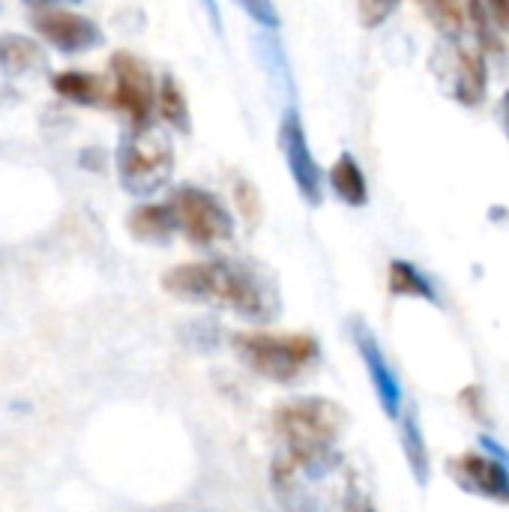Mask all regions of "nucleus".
I'll list each match as a JSON object with an SVG mask.
<instances>
[{
    "mask_svg": "<svg viewBox=\"0 0 509 512\" xmlns=\"http://www.w3.org/2000/svg\"><path fill=\"white\" fill-rule=\"evenodd\" d=\"M162 288L177 300L222 306L255 324L264 321L270 324L282 312V300L273 279L246 261L210 258V261L177 264L165 270Z\"/></svg>",
    "mask_w": 509,
    "mask_h": 512,
    "instance_id": "f257e3e1",
    "label": "nucleus"
},
{
    "mask_svg": "<svg viewBox=\"0 0 509 512\" xmlns=\"http://www.w3.org/2000/svg\"><path fill=\"white\" fill-rule=\"evenodd\" d=\"M345 408L324 396L288 399L273 411V429L282 444L276 465L297 474H324L342 465L336 444L345 432Z\"/></svg>",
    "mask_w": 509,
    "mask_h": 512,
    "instance_id": "f03ea898",
    "label": "nucleus"
},
{
    "mask_svg": "<svg viewBox=\"0 0 509 512\" xmlns=\"http://www.w3.org/2000/svg\"><path fill=\"white\" fill-rule=\"evenodd\" d=\"M237 357L273 384H294L318 363V339L309 333H234Z\"/></svg>",
    "mask_w": 509,
    "mask_h": 512,
    "instance_id": "7ed1b4c3",
    "label": "nucleus"
},
{
    "mask_svg": "<svg viewBox=\"0 0 509 512\" xmlns=\"http://www.w3.org/2000/svg\"><path fill=\"white\" fill-rule=\"evenodd\" d=\"M117 180L135 198H150L162 192L174 177V147L168 135L156 126L129 129L117 144Z\"/></svg>",
    "mask_w": 509,
    "mask_h": 512,
    "instance_id": "20e7f679",
    "label": "nucleus"
},
{
    "mask_svg": "<svg viewBox=\"0 0 509 512\" xmlns=\"http://www.w3.org/2000/svg\"><path fill=\"white\" fill-rule=\"evenodd\" d=\"M174 219H177V231L198 249H216L234 240V216L228 213V207L204 186H192L183 183L171 192L168 198Z\"/></svg>",
    "mask_w": 509,
    "mask_h": 512,
    "instance_id": "39448f33",
    "label": "nucleus"
},
{
    "mask_svg": "<svg viewBox=\"0 0 509 512\" xmlns=\"http://www.w3.org/2000/svg\"><path fill=\"white\" fill-rule=\"evenodd\" d=\"M108 75H111V102L108 108L120 111L132 129H147L153 126L156 114V90L159 81L153 78L150 66L132 54V51H114L108 60Z\"/></svg>",
    "mask_w": 509,
    "mask_h": 512,
    "instance_id": "423d86ee",
    "label": "nucleus"
},
{
    "mask_svg": "<svg viewBox=\"0 0 509 512\" xmlns=\"http://www.w3.org/2000/svg\"><path fill=\"white\" fill-rule=\"evenodd\" d=\"M432 72L438 75L444 93L462 108H480L489 90V63L480 48L447 42L432 54Z\"/></svg>",
    "mask_w": 509,
    "mask_h": 512,
    "instance_id": "0eeeda50",
    "label": "nucleus"
},
{
    "mask_svg": "<svg viewBox=\"0 0 509 512\" xmlns=\"http://www.w3.org/2000/svg\"><path fill=\"white\" fill-rule=\"evenodd\" d=\"M279 147H282L288 174H291L300 198L309 207H321V201H324V174H321V165H318V159H315V153L309 147L306 126H303V120H300V114L294 108H288L282 123H279Z\"/></svg>",
    "mask_w": 509,
    "mask_h": 512,
    "instance_id": "6e6552de",
    "label": "nucleus"
},
{
    "mask_svg": "<svg viewBox=\"0 0 509 512\" xmlns=\"http://www.w3.org/2000/svg\"><path fill=\"white\" fill-rule=\"evenodd\" d=\"M30 27L45 45H51L60 54H84V51H93L105 42L102 27L90 15H81V12L66 9V6L33 12Z\"/></svg>",
    "mask_w": 509,
    "mask_h": 512,
    "instance_id": "1a4fd4ad",
    "label": "nucleus"
},
{
    "mask_svg": "<svg viewBox=\"0 0 509 512\" xmlns=\"http://www.w3.org/2000/svg\"><path fill=\"white\" fill-rule=\"evenodd\" d=\"M450 480L477 498H486L492 504H509V468L504 459L492 453H462L459 459L447 462Z\"/></svg>",
    "mask_w": 509,
    "mask_h": 512,
    "instance_id": "9d476101",
    "label": "nucleus"
},
{
    "mask_svg": "<svg viewBox=\"0 0 509 512\" xmlns=\"http://www.w3.org/2000/svg\"><path fill=\"white\" fill-rule=\"evenodd\" d=\"M351 336H354L357 354H360V360H363V366H366V372H369V381H372V387H375V396H378L381 411H384L390 420H399L402 411H405V390H402V381H399V375L393 372L390 360L384 357L378 336H375L372 327L363 324V321H357V324L351 327Z\"/></svg>",
    "mask_w": 509,
    "mask_h": 512,
    "instance_id": "9b49d317",
    "label": "nucleus"
},
{
    "mask_svg": "<svg viewBox=\"0 0 509 512\" xmlns=\"http://www.w3.org/2000/svg\"><path fill=\"white\" fill-rule=\"evenodd\" d=\"M51 90L81 108H99L111 102V81L84 69H63L51 75Z\"/></svg>",
    "mask_w": 509,
    "mask_h": 512,
    "instance_id": "f8f14e48",
    "label": "nucleus"
},
{
    "mask_svg": "<svg viewBox=\"0 0 509 512\" xmlns=\"http://www.w3.org/2000/svg\"><path fill=\"white\" fill-rule=\"evenodd\" d=\"M48 69V57L39 42L21 33L0 36V72L6 78H33Z\"/></svg>",
    "mask_w": 509,
    "mask_h": 512,
    "instance_id": "ddd939ff",
    "label": "nucleus"
},
{
    "mask_svg": "<svg viewBox=\"0 0 509 512\" xmlns=\"http://www.w3.org/2000/svg\"><path fill=\"white\" fill-rule=\"evenodd\" d=\"M126 228L138 243H150V246H165L174 234H177V219L171 204H138L132 207V213L126 216Z\"/></svg>",
    "mask_w": 509,
    "mask_h": 512,
    "instance_id": "4468645a",
    "label": "nucleus"
},
{
    "mask_svg": "<svg viewBox=\"0 0 509 512\" xmlns=\"http://www.w3.org/2000/svg\"><path fill=\"white\" fill-rule=\"evenodd\" d=\"M327 183L342 204H348L354 210L369 204V183H366V174H363V168L351 150H342L336 156V162L330 165Z\"/></svg>",
    "mask_w": 509,
    "mask_h": 512,
    "instance_id": "2eb2a0df",
    "label": "nucleus"
},
{
    "mask_svg": "<svg viewBox=\"0 0 509 512\" xmlns=\"http://www.w3.org/2000/svg\"><path fill=\"white\" fill-rule=\"evenodd\" d=\"M156 114H159L162 123L171 126L174 132H180V135H189V132H192V111H189L186 90H183V84H180L171 72H165V75L159 78Z\"/></svg>",
    "mask_w": 509,
    "mask_h": 512,
    "instance_id": "dca6fc26",
    "label": "nucleus"
},
{
    "mask_svg": "<svg viewBox=\"0 0 509 512\" xmlns=\"http://www.w3.org/2000/svg\"><path fill=\"white\" fill-rule=\"evenodd\" d=\"M402 450H405V462L411 468V477L420 486H429L432 462H429V444H426V435H423V423L417 417V408H411L408 414H402Z\"/></svg>",
    "mask_w": 509,
    "mask_h": 512,
    "instance_id": "f3484780",
    "label": "nucleus"
},
{
    "mask_svg": "<svg viewBox=\"0 0 509 512\" xmlns=\"http://www.w3.org/2000/svg\"><path fill=\"white\" fill-rule=\"evenodd\" d=\"M387 288H390L393 297H417V300H426V303H435V306L441 303L435 285L429 282V276L420 267H414L411 261H402V258L390 261Z\"/></svg>",
    "mask_w": 509,
    "mask_h": 512,
    "instance_id": "a211bd4d",
    "label": "nucleus"
},
{
    "mask_svg": "<svg viewBox=\"0 0 509 512\" xmlns=\"http://www.w3.org/2000/svg\"><path fill=\"white\" fill-rule=\"evenodd\" d=\"M429 24L447 39L459 42L468 27V3L465 0H417Z\"/></svg>",
    "mask_w": 509,
    "mask_h": 512,
    "instance_id": "6ab92c4d",
    "label": "nucleus"
},
{
    "mask_svg": "<svg viewBox=\"0 0 509 512\" xmlns=\"http://www.w3.org/2000/svg\"><path fill=\"white\" fill-rule=\"evenodd\" d=\"M468 27H471L474 39H477V48H480L486 57H498V60L507 57L504 33H501V27L495 24V18L489 15V9H486L483 0H468Z\"/></svg>",
    "mask_w": 509,
    "mask_h": 512,
    "instance_id": "aec40b11",
    "label": "nucleus"
},
{
    "mask_svg": "<svg viewBox=\"0 0 509 512\" xmlns=\"http://www.w3.org/2000/svg\"><path fill=\"white\" fill-rule=\"evenodd\" d=\"M234 201H237V210L243 213V219L258 225V219H261V195L246 177L234 180Z\"/></svg>",
    "mask_w": 509,
    "mask_h": 512,
    "instance_id": "412c9836",
    "label": "nucleus"
},
{
    "mask_svg": "<svg viewBox=\"0 0 509 512\" xmlns=\"http://www.w3.org/2000/svg\"><path fill=\"white\" fill-rule=\"evenodd\" d=\"M402 0H357V12H360V24L375 30L381 27L396 9H399Z\"/></svg>",
    "mask_w": 509,
    "mask_h": 512,
    "instance_id": "4be33fe9",
    "label": "nucleus"
},
{
    "mask_svg": "<svg viewBox=\"0 0 509 512\" xmlns=\"http://www.w3.org/2000/svg\"><path fill=\"white\" fill-rule=\"evenodd\" d=\"M237 6H243L249 12V18L267 30H276L279 27V9L273 0H234Z\"/></svg>",
    "mask_w": 509,
    "mask_h": 512,
    "instance_id": "5701e85b",
    "label": "nucleus"
},
{
    "mask_svg": "<svg viewBox=\"0 0 509 512\" xmlns=\"http://www.w3.org/2000/svg\"><path fill=\"white\" fill-rule=\"evenodd\" d=\"M483 3L495 18V24L501 27V33H509V0H483Z\"/></svg>",
    "mask_w": 509,
    "mask_h": 512,
    "instance_id": "b1692460",
    "label": "nucleus"
},
{
    "mask_svg": "<svg viewBox=\"0 0 509 512\" xmlns=\"http://www.w3.org/2000/svg\"><path fill=\"white\" fill-rule=\"evenodd\" d=\"M24 6H30L33 12L39 9H60V6H69V3H81V0H21Z\"/></svg>",
    "mask_w": 509,
    "mask_h": 512,
    "instance_id": "393cba45",
    "label": "nucleus"
},
{
    "mask_svg": "<svg viewBox=\"0 0 509 512\" xmlns=\"http://www.w3.org/2000/svg\"><path fill=\"white\" fill-rule=\"evenodd\" d=\"M201 3H204V9H207V15H210L213 27H219V30H222V24H219V6H216V0H201Z\"/></svg>",
    "mask_w": 509,
    "mask_h": 512,
    "instance_id": "a878e982",
    "label": "nucleus"
},
{
    "mask_svg": "<svg viewBox=\"0 0 509 512\" xmlns=\"http://www.w3.org/2000/svg\"><path fill=\"white\" fill-rule=\"evenodd\" d=\"M501 126H504V132H507L509 138V93L501 96Z\"/></svg>",
    "mask_w": 509,
    "mask_h": 512,
    "instance_id": "bb28decb",
    "label": "nucleus"
}]
</instances>
